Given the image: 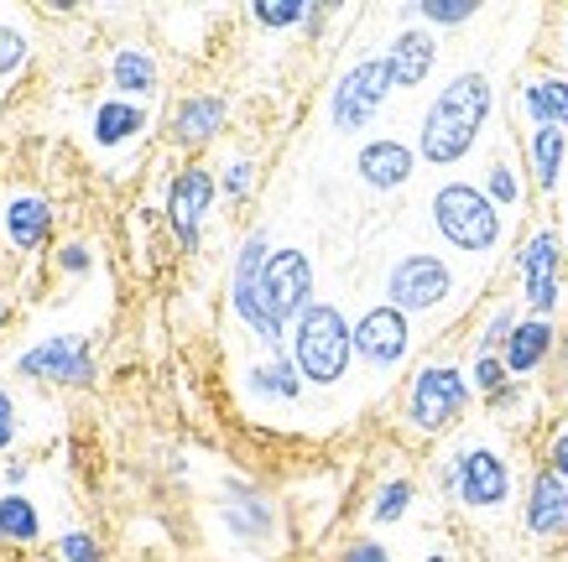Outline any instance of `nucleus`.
I'll return each mask as SVG.
<instances>
[{"label": "nucleus", "mask_w": 568, "mask_h": 562, "mask_svg": "<svg viewBox=\"0 0 568 562\" xmlns=\"http://www.w3.org/2000/svg\"><path fill=\"white\" fill-rule=\"evenodd\" d=\"M521 272V297L532 307V318H548L558 307V287H564V239L558 229H537L517 256Z\"/></svg>", "instance_id": "9"}, {"label": "nucleus", "mask_w": 568, "mask_h": 562, "mask_svg": "<svg viewBox=\"0 0 568 562\" xmlns=\"http://www.w3.org/2000/svg\"><path fill=\"white\" fill-rule=\"evenodd\" d=\"M548 469L568 484V427H564V432H552V443H548Z\"/></svg>", "instance_id": "39"}, {"label": "nucleus", "mask_w": 568, "mask_h": 562, "mask_svg": "<svg viewBox=\"0 0 568 562\" xmlns=\"http://www.w3.org/2000/svg\"><path fill=\"white\" fill-rule=\"evenodd\" d=\"M433 63H438V42H433V32H423V27H407V32L392 42V52H386V69H392L396 89H417L433 73Z\"/></svg>", "instance_id": "17"}, {"label": "nucleus", "mask_w": 568, "mask_h": 562, "mask_svg": "<svg viewBox=\"0 0 568 562\" xmlns=\"http://www.w3.org/2000/svg\"><path fill=\"white\" fill-rule=\"evenodd\" d=\"M407 349H413V324H407V313H402V307L381 303V307L365 313L361 324H355V355H361L365 365H376V370L402 365Z\"/></svg>", "instance_id": "11"}, {"label": "nucleus", "mask_w": 568, "mask_h": 562, "mask_svg": "<svg viewBox=\"0 0 568 562\" xmlns=\"http://www.w3.org/2000/svg\"><path fill=\"white\" fill-rule=\"evenodd\" d=\"M413 167H417V152L402 146V141H365L361 156H355V172H361L371 187H381V193L402 187L413 177Z\"/></svg>", "instance_id": "16"}, {"label": "nucleus", "mask_w": 568, "mask_h": 562, "mask_svg": "<svg viewBox=\"0 0 568 562\" xmlns=\"http://www.w3.org/2000/svg\"><path fill=\"white\" fill-rule=\"evenodd\" d=\"M485 193L496 208H511L521 198V183H517V167L511 162H490V177H485Z\"/></svg>", "instance_id": "32"}, {"label": "nucleus", "mask_w": 568, "mask_h": 562, "mask_svg": "<svg viewBox=\"0 0 568 562\" xmlns=\"http://www.w3.org/2000/svg\"><path fill=\"white\" fill-rule=\"evenodd\" d=\"M454 292V272L438 256H402L386 276V297L402 313H433Z\"/></svg>", "instance_id": "10"}, {"label": "nucleus", "mask_w": 568, "mask_h": 562, "mask_svg": "<svg viewBox=\"0 0 568 562\" xmlns=\"http://www.w3.org/2000/svg\"><path fill=\"white\" fill-rule=\"evenodd\" d=\"M58 552H63V562H100V546H94L89 531H69V537L58 542Z\"/></svg>", "instance_id": "34"}, {"label": "nucleus", "mask_w": 568, "mask_h": 562, "mask_svg": "<svg viewBox=\"0 0 568 562\" xmlns=\"http://www.w3.org/2000/svg\"><path fill=\"white\" fill-rule=\"evenodd\" d=\"M58 266H63L69 276H84L89 266H94V256H89L84 245H63V251H58Z\"/></svg>", "instance_id": "38"}, {"label": "nucleus", "mask_w": 568, "mask_h": 562, "mask_svg": "<svg viewBox=\"0 0 568 562\" xmlns=\"http://www.w3.org/2000/svg\"><path fill=\"white\" fill-rule=\"evenodd\" d=\"M521 104H527L532 125H558V131H568V79H552V73L527 79Z\"/></svg>", "instance_id": "21"}, {"label": "nucleus", "mask_w": 568, "mask_h": 562, "mask_svg": "<svg viewBox=\"0 0 568 562\" xmlns=\"http://www.w3.org/2000/svg\"><path fill=\"white\" fill-rule=\"evenodd\" d=\"M407 505H413V479H386L376 490V500H371V521H376V527H392V521L407 515Z\"/></svg>", "instance_id": "27"}, {"label": "nucleus", "mask_w": 568, "mask_h": 562, "mask_svg": "<svg viewBox=\"0 0 568 562\" xmlns=\"http://www.w3.org/2000/svg\"><path fill=\"white\" fill-rule=\"evenodd\" d=\"M349 355H355V328L334 303H313L293 328V365L313 386H334L345 380Z\"/></svg>", "instance_id": "2"}, {"label": "nucleus", "mask_w": 568, "mask_h": 562, "mask_svg": "<svg viewBox=\"0 0 568 562\" xmlns=\"http://www.w3.org/2000/svg\"><path fill=\"white\" fill-rule=\"evenodd\" d=\"M266 260H272V245L266 235H245L241 256H235V276H230V307H235V318H241L251 334H256L272 355H282V344H287V328L276 324L272 313H266V297H261V276H266Z\"/></svg>", "instance_id": "4"}, {"label": "nucleus", "mask_w": 568, "mask_h": 562, "mask_svg": "<svg viewBox=\"0 0 568 562\" xmlns=\"http://www.w3.org/2000/svg\"><path fill=\"white\" fill-rule=\"evenodd\" d=\"M433 224L444 229V239L465 256H485L500 239V208L490 204V193L475 183H444L433 193Z\"/></svg>", "instance_id": "3"}, {"label": "nucleus", "mask_w": 568, "mask_h": 562, "mask_svg": "<svg viewBox=\"0 0 568 562\" xmlns=\"http://www.w3.org/2000/svg\"><path fill=\"white\" fill-rule=\"evenodd\" d=\"M251 183H256V167H251L245 156L224 167V193H230V198H245V193H251Z\"/></svg>", "instance_id": "35"}, {"label": "nucleus", "mask_w": 568, "mask_h": 562, "mask_svg": "<svg viewBox=\"0 0 568 562\" xmlns=\"http://www.w3.org/2000/svg\"><path fill=\"white\" fill-rule=\"evenodd\" d=\"M548 355H552V324H548V318H521L500 359H506V370H511V375H532Z\"/></svg>", "instance_id": "19"}, {"label": "nucleus", "mask_w": 568, "mask_h": 562, "mask_svg": "<svg viewBox=\"0 0 568 562\" xmlns=\"http://www.w3.org/2000/svg\"><path fill=\"white\" fill-rule=\"evenodd\" d=\"M428 562H448V558H444V552H433V558H428Z\"/></svg>", "instance_id": "42"}, {"label": "nucleus", "mask_w": 568, "mask_h": 562, "mask_svg": "<svg viewBox=\"0 0 568 562\" xmlns=\"http://www.w3.org/2000/svg\"><path fill=\"white\" fill-rule=\"evenodd\" d=\"M444 484L465 500L469 511H496V505H506V494H511V463L500 459L496 448H465L444 469Z\"/></svg>", "instance_id": "7"}, {"label": "nucleus", "mask_w": 568, "mask_h": 562, "mask_svg": "<svg viewBox=\"0 0 568 562\" xmlns=\"http://www.w3.org/2000/svg\"><path fill=\"white\" fill-rule=\"evenodd\" d=\"M21 63H27V37H21L17 27H0V79L17 73Z\"/></svg>", "instance_id": "33"}, {"label": "nucleus", "mask_w": 568, "mask_h": 562, "mask_svg": "<svg viewBox=\"0 0 568 562\" xmlns=\"http://www.w3.org/2000/svg\"><path fill=\"white\" fill-rule=\"evenodd\" d=\"M141 131H146V110L131 104V100H121V94L94 110V141H100V146H121V141L141 136Z\"/></svg>", "instance_id": "22"}, {"label": "nucleus", "mask_w": 568, "mask_h": 562, "mask_svg": "<svg viewBox=\"0 0 568 562\" xmlns=\"http://www.w3.org/2000/svg\"><path fill=\"white\" fill-rule=\"evenodd\" d=\"M110 84L121 89V100L156 94V63H152V52L121 48V52H115V63H110Z\"/></svg>", "instance_id": "23"}, {"label": "nucleus", "mask_w": 568, "mask_h": 562, "mask_svg": "<svg viewBox=\"0 0 568 562\" xmlns=\"http://www.w3.org/2000/svg\"><path fill=\"white\" fill-rule=\"evenodd\" d=\"M469 380H475V391L490 396V401H500V396L511 391V370H506V359H500V355H475Z\"/></svg>", "instance_id": "29"}, {"label": "nucleus", "mask_w": 568, "mask_h": 562, "mask_svg": "<svg viewBox=\"0 0 568 562\" xmlns=\"http://www.w3.org/2000/svg\"><path fill=\"white\" fill-rule=\"evenodd\" d=\"M527 527H532V537H548V542L568 537V484L552 469H542L527 484Z\"/></svg>", "instance_id": "15"}, {"label": "nucleus", "mask_w": 568, "mask_h": 562, "mask_svg": "<svg viewBox=\"0 0 568 562\" xmlns=\"http://www.w3.org/2000/svg\"><path fill=\"white\" fill-rule=\"evenodd\" d=\"M0 229H6V239L17 251H37L52 235V204L42 193H11L6 208H0Z\"/></svg>", "instance_id": "14"}, {"label": "nucleus", "mask_w": 568, "mask_h": 562, "mask_svg": "<svg viewBox=\"0 0 568 562\" xmlns=\"http://www.w3.org/2000/svg\"><path fill=\"white\" fill-rule=\"evenodd\" d=\"M261 297H266V313H272L282 328L297 324V318L313 307V260L303 256L297 245L272 251L266 276H261Z\"/></svg>", "instance_id": "8"}, {"label": "nucleus", "mask_w": 568, "mask_h": 562, "mask_svg": "<svg viewBox=\"0 0 568 562\" xmlns=\"http://www.w3.org/2000/svg\"><path fill=\"white\" fill-rule=\"evenodd\" d=\"M490 104H496V89L485 73H459L448 79V89H438V100L428 104L423 115V136H417V152L433 167H448L480 141L485 120H490Z\"/></svg>", "instance_id": "1"}, {"label": "nucleus", "mask_w": 568, "mask_h": 562, "mask_svg": "<svg viewBox=\"0 0 568 562\" xmlns=\"http://www.w3.org/2000/svg\"><path fill=\"white\" fill-rule=\"evenodd\" d=\"M224 521H230V531H235V537H245V542H266V537H272V505H266L251 484H230Z\"/></svg>", "instance_id": "20"}, {"label": "nucleus", "mask_w": 568, "mask_h": 562, "mask_svg": "<svg viewBox=\"0 0 568 562\" xmlns=\"http://www.w3.org/2000/svg\"><path fill=\"white\" fill-rule=\"evenodd\" d=\"M42 521L27 494H0V542H37Z\"/></svg>", "instance_id": "25"}, {"label": "nucleus", "mask_w": 568, "mask_h": 562, "mask_svg": "<svg viewBox=\"0 0 568 562\" xmlns=\"http://www.w3.org/2000/svg\"><path fill=\"white\" fill-rule=\"evenodd\" d=\"M313 6H303V0H256L251 6V17L261 21V27H297V21H308Z\"/></svg>", "instance_id": "30"}, {"label": "nucleus", "mask_w": 568, "mask_h": 562, "mask_svg": "<svg viewBox=\"0 0 568 562\" xmlns=\"http://www.w3.org/2000/svg\"><path fill=\"white\" fill-rule=\"evenodd\" d=\"M392 94V69H386V58H365L355 69L334 84V100H328V120H334V131H365L376 110L386 104Z\"/></svg>", "instance_id": "6"}, {"label": "nucleus", "mask_w": 568, "mask_h": 562, "mask_svg": "<svg viewBox=\"0 0 568 562\" xmlns=\"http://www.w3.org/2000/svg\"><path fill=\"white\" fill-rule=\"evenodd\" d=\"M11 443H17V401L0 391V453H6Z\"/></svg>", "instance_id": "37"}, {"label": "nucleus", "mask_w": 568, "mask_h": 562, "mask_svg": "<svg viewBox=\"0 0 568 562\" xmlns=\"http://www.w3.org/2000/svg\"><path fill=\"white\" fill-rule=\"evenodd\" d=\"M6 318H11V307H6V303H0V324H6Z\"/></svg>", "instance_id": "41"}, {"label": "nucleus", "mask_w": 568, "mask_h": 562, "mask_svg": "<svg viewBox=\"0 0 568 562\" xmlns=\"http://www.w3.org/2000/svg\"><path fill=\"white\" fill-rule=\"evenodd\" d=\"M339 562H392V552H386L381 542H371V537H361V542L345 546V558Z\"/></svg>", "instance_id": "36"}, {"label": "nucleus", "mask_w": 568, "mask_h": 562, "mask_svg": "<svg viewBox=\"0 0 568 562\" xmlns=\"http://www.w3.org/2000/svg\"><path fill=\"white\" fill-rule=\"evenodd\" d=\"M251 386H256L261 396L297 401V391H303V375H297V365L287 355H272V365H256V370H251Z\"/></svg>", "instance_id": "26"}, {"label": "nucleus", "mask_w": 568, "mask_h": 562, "mask_svg": "<svg viewBox=\"0 0 568 562\" xmlns=\"http://www.w3.org/2000/svg\"><path fill=\"white\" fill-rule=\"evenodd\" d=\"M469 407V380L465 370H454V365H423L413 375V391H407V422L417 432H444L465 417Z\"/></svg>", "instance_id": "5"}, {"label": "nucleus", "mask_w": 568, "mask_h": 562, "mask_svg": "<svg viewBox=\"0 0 568 562\" xmlns=\"http://www.w3.org/2000/svg\"><path fill=\"white\" fill-rule=\"evenodd\" d=\"M214 172L209 167H183L168 183V224H173V235L183 251H199V224H204V214L214 208Z\"/></svg>", "instance_id": "12"}, {"label": "nucleus", "mask_w": 568, "mask_h": 562, "mask_svg": "<svg viewBox=\"0 0 568 562\" xmlns=\"http://www.w3.org/2000/svg\"><path fill=\"white\" fill-rule=\"evenodd\" d=\"M407 17H423L428 27H465L475 17V0H417L407 6Z\"/></svg>", "instance_id": "28"}, {"label": "nucleus", "mask_w": 568, "mask_h": 562, "mask_svg": "<svg viewBox=\"0 0 568 562\" xmlns=\"http://www.w3.org/2000/svg\"><path fill=\"white\" fill-rule=\"evenodd\" d=\"M27 479V463H6V484H21Z\"/></svg>", "instance_id": "40"}, {"label": "nucleus", "mask_w": 568, "mask_h": 562, "mask_svg": "<svg viewBox=\"0 0 568 562\" xmlns=\"http://www.w3.org/2000/svg\"><path fill=\"white\" fill-rule=\"evenodd\" d=\"M517 307H496L490 313V324H485L480 334V355H506V344H511V334H517Z\"/></svg>", "instance_id": "31"}, {"label": "nucleus", "mask_w": 568, "mask_h": 562, "mask_svg": "<svg viewBox=\"0 0 568 562\" xmlns=\"http://www.w3.org/2000/svg\"><path fill=\"white\" fill-rule=\"evenodd\" d=\"M21 375L32 380H58V386H89L94 380V355H89V339L79 334H63V339H42L37 349L17 359Z\"/></svg>", "instance_id": "13"}, {"label": "nucleus", "mask_w": 568, "mask_h": 562, "mask_svg": "<svg viewBox=\"0 0 568 562\" xmlns=\"http://www.w3.org/2000/svg\"><path fill=\"white\" fill-rule=\"evenodd\" d=\"M224 115H230V104H224L220 94H193V100L178 104L173 141L178 146H204V141H214V131L224 125Z\"/></svg>", "instance_id": "18"}, {"label": "nucleus", "mask_w": 568, "mask_h": 562, "mask_svg": "<svg viewBox=\"0 0 568 562\" xmlns=\"http://www.w3.org/2000/svg\"><path fill=\"white\" fill-rule=\"evenodd\" d=\"M527 152H532L537 187L552 193V187H558V172H564V156H568V131H558V125H537L532 141H527Z\"/></svg>", "instance_id": "24"}]
</instances>
